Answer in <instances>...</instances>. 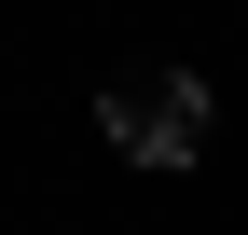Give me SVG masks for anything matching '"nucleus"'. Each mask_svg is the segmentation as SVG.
<instances>
[{
    "instance_id": "1",
    "label": "nucleus",
    "mask_w": 248,
    "mask_h": 235,
    "mask_svg": "<svg viewBox=\"0 0 248 235\" xmlns=\"http://www.w3.org/2000/svg\"><path fill=\"white\" fill-rule=\"evenodd\" d=\"M97 125H110V152H138V166H193L207 152V83L193 69H124Z\"/></svg>"
}]
</instances>
